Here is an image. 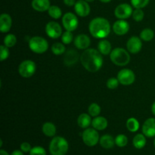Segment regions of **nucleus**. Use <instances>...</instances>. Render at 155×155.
Listing matches in <instances>:
<instances>
[{"instance_id":"obj_1","label":"nucleus","mask_w":155,"mask_h":155,"mask_svg":"<svg viewBox=\"0 0 155 155\" xmlns=\"http://www.w3.org/2000/svg\"><path fill=\"white\" fill-rule=\"evenodd\" d=\"M80 62L83 68L91 73L99 71L103 65L102 54L95 48H87L80 55Z\"/></svg>"},{"instance_id":"obj_2","label":"nucleus","mask_w":155,"mask_h":155,"mask_svg":"<svg viewBox=\"0 0 155 155\" xmlns=\"http://www.w3.org/2000/svg\"><path fill=\"white\" fill-rule=\"evenodd\" d=\"M89 30L93 37L96 39H104L110 33V22L106 18L98 17L90 21Z\"/></svg>"},{"instance_id":"obj_3","label":"nucleus","mask_w":155,"mask_h":155,"mask_svg":"<svg viewBox=\"0 0 155 155\" xmlns=\"http://www.w3.org/2000/svg\"><path fill=\"white\" fill-rule=\"evenodd\" d=\"M110 58L115 65L119 67L126 66L130 61V55L128 50L120 47L112 50L110 54Z\"/></svg>"},{"instance_id":"obj_4","label":"nucleus","mask_w":155,"mask_h":155,"mask_svg":"<svg viewBox=\"0 0 155 155\" xmlns=\"http://www.w3.org/2000/svg\"><path fill=\"white\" fill-rule=\"evenodd\" d=\"M69 149L68 142L64 138L56 136L53 138L49 145V151L51 155H65Z\"/></svg>"},{"instance_id":"obj_5","label":"nucleus","mask_w":155,"mask_h":155,"mask_svg":"<svg viewBox=\"0 0 155 155\" xmlns=\"http://www.w3.org/2000/svg\"><path fill=\"white\" fill-rule=\"evenodd\" d=\"M30 49L36 54H43L48 50V42L42 36H33L28 42Z\"/></svg>"},{"instance_id":"obj_6","label":"nucleus","mask_w":155,"mask_h":155,"mask_svg":"<svg viewBox=\"0 0 155 155\" xmlns=\"http://www.w3.org/2000/svg\"><path fill=\"white\" fill-rule=\"evenodd\" d=\"M82 139H83V142L85 145H86L89 147H93L98 144L99 142L100 137L99 134L97 132L95 129L92 128H87L85 129L82 134Z\"/></svg>"},{"instance_id":"obj_7","label":"nucleus","mask_w":155,"mask_h":155,"mask_svg":"<svg viewBox=\"0 0 155 155\" xmlns=\"http://www.w3.org/2000/svg\"><path fill=\"white\" fill-rule=\"evenodd\" d=\"M36 71V64L33 61L24 60L18 67V73L24 78H30L34 75Z\"/></svg>"},{"instance_id":"obj_8","label":"nucleus","mask_w":155,"mask_h":155,"mask_svg":"<svg viewBox=\"0 0 155 155\" xmlns=\"http://www.w3.org/2000/svg\"><path fill=\"white\" fill-rule=\"evenodd\" d=\"M62 24L65 30L73 32L78 27V18L72 12H68L62 17Z\"/></svg>"},{"instance_id":"obj_9","label":"nucleus","mask_w":155,"mask_h":155,"mask_svg":"<svg viewBox=\"0 0 155 155\" xmlns=\"http://www.w3.org/2000/svg\"><path fill=\"white\" fill-rule=\"evenodd\" d=\"M117 78L123 86H130L135 82L136 75L132 70L125 68L119 71Z\"/></svg>"},{"instance_id":"obj_10","label":"nucleus","mask_w":155,"mask_h":155,"mask_svg":"<svg viewBox=\"0 0 155 155\" xmlns=\"http://www.w3.org/2000/svg\"><path fill=\"white\" fill-rule=\"evenodd\" d=\"M133 7L127 3L120 4L114 10V15L116 18L120 20H125L129 18L133 15Z\"/></svg>"},{"instance_id":"obj_11","label":"nucleus","mask_w":155,"mask_h":155,"mask_svg":"<svg viewBox=\"0 0 155 155\" xmlns=\"http://www.w3.org/2000/svg\"><path fill=\"white\" fill-rule=\"evenodd\" d=\"M45 33L51 39H58L62 36V27L55 21H50L45 26Z\"/></svg>"},{"instance_id":"obj_12","label":"nucleus","mask_w":155,"mask_h":155,"mask_svg":"<svg viewBox=\"0 0 155 155\" xmlns=\"http://www.w3.org/2000/svg\"><path fill=\"white\" fill-rule=\"evenodd\" d=\"M127 48L129 52L132 54H137L142 48V42L141 38L138 36H132L127 42Z\"/></svg>"},{"instance_id":"obj_13","label":"nucleus","mask_w":155,"mask_h":155,"mask_svg":"<svg viewBox=\"0 0 155 155\" xmlns=\"http://www.w3.org/2000/svg\"><path fill=\"white\" fill-rule=\"evenodd\" d=\"M74 10L78 16L85 18L89 15L91 8L88 2H86V0H78L76 2Z\"/></svg>"},{"instance_id":"obj_14","label":"nucleus","mask_w":155,"mask_h":155,"mask_svg":"<svg viewBox=\"0 0 155 155\" xmlns=\"http://www.w3.org/2000/svg\"><path fill=\"white\" fill-rule=\"evenodd\" d=\"M130 24L125 20H118L113 24V31L117 36H124L127 34L130 30Z\"/></svg>"},{"instance_id":"obj_15","label":"nucleus","mask_w":155,"mask_h":155,"mask_svg":"<svg viewBox=\"0 0 155 155\" xmlns=\"http://www.w3.org/2000/svg\"><path fill=\"white\" fill-rule=\"evenodd\" d=\"M142 133L148 138L155 136V118L147 119L142 125Z\"/></svg>"},{"instance_id":"obj_16","label":"nucleus","mask_w":155,"mask_h":155,"mask_svg":"<svg viewBox=\"0 0 155 155\" xmlns=\"http://www.w3.org/2000/svg\"><path fill=\"white\" fill-rule=\"evenodd\" d=\"M90 44V38H89V36H87L86 34L82 33V34L78 35V36L74 39V45H75L78 49H87V48H89Z\"/></svg>"},{"instance_id":"obj_17","label":"nucleus","mask_w":155,"mask_h":155,"mask_svg":"<svg viewBox=\"0 0 155 155\" xmlns=\"http://www.w3.org/2000/svg\"><path fill=\"white\" fill-rule=\"evenodd\" d=\"M12 26V18L8 14L3 13L0 15V31L8 33Z\"/></svg>"},{"instance_id":"obj_18","label":"nucleus","mask_w":155,"mask_h":155,"mask_svg":"<svg viewBox=\"0 0 155 155\" xmlns=\"http://www.w3.org/2000/svg\"><path fill=\"white\" fill-rule=\"evenodd\" d=\"M79 60V54L77 51L74 49H69L65 52L64 57V62L67 66H72L75 64Z\"/></svg>"},{"instance_id":"obj_19","label":"nucleus","mask_w":155,"mask_h":155,"mask_svg":"<svg viewBox=\"0 0 155 155\" xmlns=\"http://www.w3.org/2000/svg\"><path fill=\"white\" fill-rule=\"evenodd\" d=\"M50 6H51L50 0H33L32 1V7L36 12H46L48 10Z\"/></svg>"},{"instance_id":"obj_20","label":"nucleus","mask_w":155,"mask_h":155,"mask_svg":"<svg viewBox=\"0 0 155 155\" xmlns=\"http://www.w3.org/2000/svg\"><path fill=\"white\" fill-rule=\"evenodd\" d=\"M107 120L104 117H95L92 120V126L96 130H104L107 127Z\"/></svg>"},{"instance_id":"obj_21","label":"nucleus","mask_w":155,"mask_h":155,"mask_svg":"<svg viewBox=\"0 0 155 155\" xmlns=\"http://www.w3.org/2000/svg\"><path fill=\"white\" fill-rule=\"evenodd\" d=\"M92 120L91 116L89 114H81L77 118V124L79 127L82 129H87L89 128V126L92 124Z\"/></svg>"},{"instance_id":"obj_22","label":"nucleus","mask_w":155,"mask_h":155,"mask_svg":"<svg viewBox=\"0 0 155 155\" xmlns=\"http://www.w3.org/2000/svg\"><path fill=\"white\" fill-rule=\"evenodd\" d=\"M98 50L102 55H107L111 52V44L107 39H101L98 44Z\"/></svg>"},{"instance_id":"obj_23","label":"nucleus","mask_w":155,"mask_h":155,"mask_svg":"<svg viewBox=\"0 0 155 155\" xmlns=\"http://www.w3.org/2000/svg\"><path fill=\"white\" fill-rule=\"evenodd\" d=\"M100 145L105 149H110L114 147L115 144V139L110 135H104L100 138Z\"/></svg>"},{"instance_id":"obj_24","label":"nucleus","mask_w":155,"mask_h":155,"mask_svg":"<svg viewBox=\"0 0 155 155\" xmlns=\"http://www.w3.org/2000/svg\"><path fill=\"white\" fill-rule=\"evenodd\" d=\"M42 131L45 136L48 137H53L56 134V127L51 122H46L42 125Z\"/></svg>"},{"instance_id":"obj_25","label":"nucleus","mask_w":155,"mask_h":155,"mask_svg":"<svg viewBox=\"0 0 155 155\" xmlns=\"http://www.w3.org/2000/svg\"><path fill=\"white\" fill-rule=\"evenodd\" d=\"M146 136L142 133H139L137 134L134 138H133V144L134 145V147L137 149H142L146 145Z\"/></svg>"},{"instance_id":"obj_26","label":"nucleus","mask_w":155,"mask_h":155,"mask_svg":"<svg viewBox=\"0 0 155 155\" xmlns=\"http://www.w3.org/2000/svg\"><path fill=\"white\" fill-rule=\"evenodd\" d=\"M139 122L135 117H130L127 121V128L131 133L137 132L139 129Z\"/></svg>"},{"instance_id":"obj_27","label":"nucleus","mask_w":155,"mask_h":155,"mask_svg":"<svg viewBox=\"0 0 155 155\" xmlns=\"http://www.w3.org/2000/svg\"><path fill=\"white\" fill-rule=\"evenodd\" d=\"M154 36V30H151V28H145L141 32L140 38L142 40L145 41V42H150L153 39Z\"/></svg>"},{"instance_id":"obj_28","label":"nucleus","mask_w":155,"mask_h":155,"mask_svg":"<svg viewBox=\"0 0 155 155\" xmlns=\"http://www.w3.org/2000/svg\"><path fill=\"white\" fill-rule=\"evenodd\" d=\"M48 15L53 19H59L62 15L61 9L57 5H51L48 10Z\"/></svg>"},{"instance_id":"obj_29","label":"nucleus","mask_w":155,"mask_h":155,"mask_svg":"<svg viewBox=\"0 0 155 155\" xmlns=\"http://www.w3.org/2000/svg\"><path fill=\"white\" fill-rule=\"evenodd\" d=\"M51 51L55 55H61L64 54L66 51V48H65L64 43L61 42H55L51 45Z\"/></svg>"},{"instance_id":"obj_30","label":"nucleus","mask_w":155,"mask_h":155,"mask_svg":"<svg viewBox=\"0 0 155 155\" xmlns=\"http://www.w3.org/2000/svg\"><path fill=\"white\" fill-rule=\"evenodd\" d=\"M3 43L8 48H12L17 43V37L15 34L9 33L4 37Z\"/></svg>"},{"instance_id":"obj_31","label":"nucleus","mask_w":155,"mask_h":155,"mask_svg":"<svg viewBox=\"0 0 155 155\" xmlns=\"http://www.w3.org/2000/svg\"><path fill=\"white\" fill-rule=\"evenodd\" d=\"M101 107L96 103H92L88 108V113L91 117H98L101 114Z\"/></svg>"},{"instance_id":"obj_32","label":"nucleus","mask_w":155,"mask_h":155,"mask_svg":"<svg viewBox=\"0 0 155 155\" xmlns=\"http://www.w3.org/2000/svg\"><path fill=\"white\" fill-rule=\"evenodd\" d=\"M128 143V139L124 134H120L115 138V144L120 148L125 147Z\"/></svg>"},{"instance_id":"obj_33","label":"nucleus","mask_w":155,"mask_h":155,"mask_svg":"<svg viewBox=\"0 0 155 155\" xmlns=\"http://www.w3.org/2000/svg\"><path fill=\"white\" fill-rule=\"evenodd\" d=\"M73 39H74V36H73L72 32L68 31V30H66L64 33H63L61 36V41L65 45L71 44L72 42Z\"/></svg>"},{"instance_id":"obj_34","label":"nucleus","mask_w":155,"mask_h":155,"mask_svg":"<svg viewBox=\"0 0 155 155\" xmlns=\"http://www.w3.org/2000/svg\"><path fill=\"white\" fill-rule=\"evenodd\" d=\"M149 2L150 0H131V5L135 8H143L148 5Z\"/></svg>"},{"instance_id":"obj_35","label":"nucleus","mask_w":155,"mask_h":155,"mask_svg":"<svg viewBox=\"0 0 155 155\" xmlns=\"http://www.w3.org/2000/svg\"><path fill=\"white\" fill-rule=\"evenodd\" d=\"M144 16H145V13L142 8H136L133 11V15H132L133 20L137 21V22L142 21L143 20Z\"/></svg>"},{"instance_id":"obj_36","label":"nucleus","mask_w":155,"mask_h":155,"mask_svg":"<svg viewBox=\"0 0 155 155\" xmlns=\"http://www.w3.org/2000/svg\"><path fill=\"white\" fill-rule=\"evenodd\" d=\"M120 84V82L117 78L115 77H111V78L108 79L106 83V86L109 89H115L118 87Z\"/></svg>"},{"instance_id":"obj_37","label":"nucleus","mask_w":155,"mask_h":155,"mask_svg":"<svg viewBox=\"0 0 155 155\" xmlns=\"http://www.w3.org/2000/svg\"><path fill=\"white\" fill-rule=\"evenodd\" d=\"M9 48L6 47L5 45H2L0 46V61H4L8 58L9 56Z\"/></svg>"},{"instance_id":"obj_38","label":"nucleus","mask_w":155,"mask_h":155,"mask_svg":"<svg viewBox=\"0 0 155 155\" xmlns=\"http://www.w3.org/2000/svg\"><path fill=\"white\" fill-rule=\"evenodd\" d=\"M30 155H46V151L42 147L36 146L30 150Z\"/></svg>"},{"instance_id":"obj_39","label":"nucleus","mask_w":155,"mask_h":155,"mask_svg":"<svg viewBox=\"0 0 155 155\" xmlns=\"http://www.w3.org/2000/svg\"><path fill=\"white\" fill-rule=\"evenodd\" d=\"M32 149L31 145L30 144H29L28 142H23L21 145V150L24 153L30 152V150Z\"/></svg>"},{"instance_id":"obj_40","label":"nucleus","mask_w":155,"mask_h":155,"mask_svg":"<svg viewBox=\"0 0 155 155\" xmlns=\"http://www.w3.org/2000/svg\"><path fill=\"white\" fill-rule=\"evenodd\" d=\"M64 3L65 5L71 7V6L75 5L76 1L75 0H64Z\"/></svg>"},{"instance_id":"obj_41","label":"nucleus","mask_w":155,"mask_h":155,"mask_svg":"<svg viewBox=\"0 0 155 155\" xmlns=\"http://www.w3.org/2000/svg\"><path fill=\"white\" fill-rule=\"evenodd\" d=\"M12 155H24V152L20 150H15L12 153Z\"/></svg>"},{"instance_id":"obj_42","label":"nucleus","mask_w":155,"mask_h":155,"mask_svg":"<svg viewBox=\"0 0 155 155\" xmlns=\"http://www.w3.org/2000/svg\"><path fill=\"white\" fill-rule=\"evenodd\" d=\"M151 112H152L153 114L155 116V101L153 103L152 105H151Z\"/></svg>"},{"instance_id":"obj_43","label":"nucleus","mask_w":155,"mask_h":155,"mask_svg":"<svg viewBox=\"0 0 155 155\" xmlns=\"http://www.w3.org/2000/svg\"><path fill=\"white\" fill-rule=\"evenodd\" d=\"M0 155H9L8 153L6 151H5V150H0Z\"/></svg>"},{"instance_id":"obj_44","label":"nucleus","mask_w":155,"mask_h":155,"mask_svg":"<svg viewBox=\"0 0 155 155\" xmlns=\"http://www.w3.org/2000/svg\"><path fill=\"white\" fill-rule=\"evenodd\" d=\"M110 1H111V0H100V2H101L103 3H108L110 2Z\"/></svg>"},{"instance_id":"obj_45","label":"nucleus","mask_w":155,"mask_h":155,"mask_svg":"<svg viewBox=\"0 0 155 155\" xmlns=\"http://www.w3.org/2000/svg\"><path fill=\"white\" fill-rule=\"evenodd\" d=\"M0 146H2V139H0Z\"/></svg>"},{"instance_id":"obj_46","label":"nucleus","mask_w":155,"mask_h":155,"mask_svg":"<svg viewBox=\"0 0 155 155\" xmlns=\"http://www.w3.org/2000/svg\"><path fill=\"white\" fill-rule=\"evenodd\" d=\"M86 2H94L95 0H86Z\"/></svg>"},{"instance_id":"obj_47","label":"nucleus","mask_w":155,"mask_h":155,"mask_svg":"<svg viewBox=\"0 0 155 155\" xmlns=\"http://www.w3.org/2000/svg\"><path fill=\"white\" fill-rule=\"evenodd\" d=\"M154 147H155V139H154Z\"/></svg>"}]
</instances>
